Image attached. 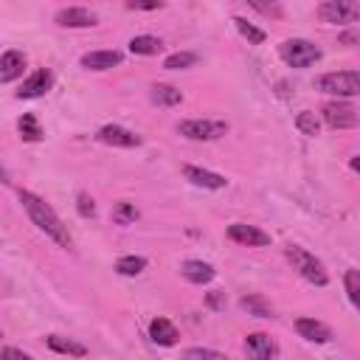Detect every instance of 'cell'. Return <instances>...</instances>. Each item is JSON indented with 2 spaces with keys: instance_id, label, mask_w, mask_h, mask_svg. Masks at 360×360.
Here are the masks:
<instances>
[{
  "instance_id": "1",
  "label": "cell",
  "mask_w": 360,
  "mask_h": 360,
  "mask_svg": "<svg viewBox=\"0 0 360 360\" xmlns=\"http://www.w3.org/2000/svg\"><path fill=\"white\" fill-rule=\"evenodd\" d=\"M17 197H20L22 211L28 214V219L37 225V231H42V233H45L53 245H59V248H70V245H73V239H70V233H68V225L59 219V214H56L39 194H34V191H28V188H20Z\"/></svg>"
},
{
  "instance_id": "2",
  "label": "cell",
  "mask_w": 360,
  "mask_h": 360,
  "mask_svg": "<svg viewBox=\"0 0 360 360\" xmlns=\"http://www.w3.org/2000/svg\"><path fill=\"white\" fill-rule=\"evenodd\" d=\"M284 259L292 264V270H295L304 281H309V284H315V287H326V284H329V273H326L323 262H321L315 253H309L307 248H301V245H287V248H284Z\"/></svg>"
},
{
  "instance_id": "3",
  "label": "cell",
  "mask_w": 360,
  "mask_h": 360,
  "mask_svg": "<svg viewBox=\"0 0 360 360\" xmlns=\"http://www.w3.org/2000/svg\"><path fill=\"white\" fill-rule=\"evenodd\" d=\"M315 90L332 98L360 96V70H329L315 79Z\"/></svg>"
},
{
  "instance_id": "4",
  "label": "cell",
  "mask_w": 360,
  "mask_h": 360,
  "mask_svg": "<svg viewBox=\"0 0 360 360\" xmlns=\"http://www.w3.org/2000/svg\"><path fill=\"white\" fill-rule=\"evenodd\" d=\"M315 17L323 25H354L360 22V0H323L315 8Z\"/></svg>"
},
{
  "instance_id": "5",
  "label": "cell",
  "mask_w": 360,
  "mask_h": 360,
  "mask_svg": "<svg viewBox=\"0 0 360 360\" xmlns=\"http://www.w3.org/2000/svg\"><path fill=\"white\" fill-rule=\"evenodd\" d=\"M278 56H281V62L287 68L301 70V68H309V65H315L321 59V48L315 42H309V39L295 37V39H284L278 45Z\"/></svg>"
},
{
  "instance_id": "6",
  "label": "cell",
  "mask_w": 360,
  "mask_h": 360,
  "mask_svg": "<svg viewBox=\"0 0 360 360\" xmlns=\"http://www.w3.org/2000/svg\"><path fill=\"white\" fill-rule=\"evenodd\" d=\"M225 132H228V124L217 118H186L177 124V135H183L186 141H200V143L219 141Z\"/></svg>"
},
{
  "instance_id": "7",
  "label": "cell",
  "mask_w": 360,
  "mask_h": 360,
  "mask_svg": "<svg viewBox=\"0 0 360 360\" xmlns=\"http://www.w3.org/2000/svg\"><path fill=\"white\" fill-rule=\"evenodd\" d=\"M321 121L329 129H354L360 124V112L346 98H329L321 107Z\"/></svg>"
},
{
  "instance_id": "8",
  "label": "cell",
  "mask_w": 360,
  "mask_h": 360,
  "mask_svg": "<svg viewBox=\"0 0 360 360\" xmlns=\"http://www.w3.org/2000/svg\"><path fill=\"white\" fill-rule=\"evenodd\" d=\"M228 239L236 245H248V248H267L270 245V233L262 231L259 225H248V222H231L228 225Z\"/></svg>"
},
{
  "instance_id": "9",
  "label": "cell",
  "mask_w": 360,
  "mask_h": 360,
  "mask_svg": "<svg viewBox=\"0 0 360 360\" xmlns=\"http://www.w3.org/2000/svg\"><path fill=\"white\" fill-rule=\"evenodd\" d=\"M242 349H245V354L253 357V360H273V357L281 354L278 343H276L267 332H250V335H245Z\"/></svg>"
},
{
  "instance_id": "10",
  "label": "cell",
  "mask_w": 360,
  "mask_h": 360,
  "mask_svg": "<svg viewBox=\"0 0 360 360\" xmlns=\"http://www.w3.org/2000/svg\"><path fill=\"white\" fill-rule=\"evenodd\" d=\"M96 138L107 146H118V149H132V146H141V135H135L132 129L121 127V124H104Z\"/></svg>"
},
{
  "instance_id": "11",
  "label": "cell",
  "mask_w": 360,
  "mask_h": 360,
  "mask_svg": "<svg viewBox=\"0 0 360 360\" xmlns=\"http://www.w3.org/2000/svg\"><path fill=\"white\" fill-rule=\"evenodd\" d=\"M53 22L62 28H93L98 22V17H96V11H90L84 6H68V8L56 11Z\"/></svg>"
},
{
  "instance_id": "12",
  "label": "cell",
  "mask_w": 360,
  "mask_h": 360,
  "mask_svg": "<svg viewBox=\"0 0 360 360\" xmlns=\"http://www.w3.org/2000/svg\"><path fill=\"white\" fill-rule=\"evenodd\" d=\"M51 84H53V73L48 70V68H39V70H34L22 84H20V90L14 93L17 98H39V96H45L48 90H51Z\"/></svg>"
},
{
  "instance_id": "13",
  "label": "cell",
  "mask_w": 360,
  "mask_h": 360,
  "mask_svg": "<svg viewBox=\"0 0 360 360\" xmlns=\"http://www.w3.org/2000/svg\"><path fill=\"white\" fill-rule=\"evenodd\" d=\"M183 177L191 183V186H197V188H208V191H219V188H225L228 186V180L222 177V174H217V172H211V169H202V166H183Z\"/></svg>"
},
{
  "instance_id": "14",
  "label": "cell",
  "mask_w": 360,
  "mask_h": 360,
  "mask_svg": "<svg viewBox=\"0 0 360 360\" xmlns=\"http://www.w3.org/2000/svg\"><path fill=\"white\" fill-rule=\"evenodd\" d=\"M79 62H82L84 70H112V68H118L124 62V53L112 51V48H107V51H87Z\"/></svg>"
},
{
  "instance_id": "15",
  "label": "cell",
  "mask_w": 360,
  "mask_h": 360,
  "mask_svg": "<svg viewBox=\"0 0 360 360\" xmlns=\"http://www.w3.org/2000/svg\"><path fill=\"white\" fill-rule=\"evenodd\" d=\"M295 332H298V338H304L309 343H329L332 340V329L318 318H298Z\"/></svg>"
},
{
  "instance_id": "16",
  "label": "cell",
  "mask_w": 360,
  "mask_h": 360,
  "mask_svg": "<svg viewBox=\"0 0 360 360\" xmlns=\"http://www.w3.org/2000/svg\"><path fill=\"white\" fill-rule=\"evenodd\" d=\"M180 276H183L188 284H208V281H214L217 270H214V264H208V262H202V259H186V262L180 264Z\"/></svg>"
},
{
  "instance_id": "17",
  "label": "cell",
  "mask_w": 360,
  "mask_h": 360,
  "mask_svg": "<svg viewBox=\"0 0 360 360\" xmlns=\"http://www.w3.org/2000/svg\"><path fill=\"white\" fill-rule=\"evenodd\" d=\"M22 70H25V53L22 51H6L3 56H0V82L3 84H11V82H17L20 76H22Z\"/></svg>"
},
{
  "instance_id": "18",
  "label": "cell",
  "mask_w": 360,
  "mask_h": 360,
  "mask_svg": "<svg viewBox=\"0 0 360 360\" xmlns=\"http://www.w3.org/2000/svg\"><path fill=\"white\" fill-rule=\"evenodd\" d=\"M149 338H152V343H158V346H174L177 343V338H180V332H177V326L169 321V318H152L149 321Z\"/></svg>"
},
{
  "instance_id": "19",
  "label": "cell",
  "mask_w": 360,
  "mask_h": 360,
  "mask_svg": "<svg viewBox=\"0 0 360 360\" xmlns=\"http://www.w3.org/2000/svg\"><path fill=\"white\" fill-rule=\"evenodd\" d=\"M45 343H48V349H51V352H56V354H68V357H87V354H90V349H87L84 343L73 340V338L48 335V338H45Z\"/></svg>"
},
{
  "instance_id": "20",
  "label": "cell",
  "mask_w": 360,
  "mask_h": 360,
  "mask_svg": "<svg viewBox=\"0 0 360 360\" xmlns=\"http://www.w3.org/2000/svg\"><path fill=\"white\" fill-rule=\"evenodd\" d=\"M239 307L253 318H273V304L262 292H248L239 298Z\"/></svg>"
},
{
  "instance_id": "21",
  "label": "cell",
  "mask_w": 360,
  "mask_h": 360,
  "mask_svg": "<svg viewBox=\"0 0 360 360\" xmlns=\"http://www.w3.org/2000/svg\"><path fill=\"white\" fill-rule=\"evenodd\" d=\"M149 98L158 107H177V104H183V93L177 87H172V84H152L149 87Z\"/></svg>"
},
{
  "instance_id": "22",
  "label": "cell",
  "mask_w": 360,
  "mask_h": 360,
  "mask_svg": "<svg viewBox=\"0 0 360 360\" xmlns=\"http://www.w3.org/2000/svg\"><path fill=\"white\" fill-rule=\"evenodd\" d=\"M160 48H163L160 37H152V34H138V37L129 39V51L135 56H155Z\"/></svg>"
},
{
  "instance_id": "23",
  "label": "cell",
  "mask_w": 360,
  "mask_h": 360,
  "mask_svg": "<svg viewBox=\"0 0 360 360\" xmlns=\"http://www.w3.org/2000/svg\"><path fill=\"white\" fill-rule=\"evenodd\" d=\"M146 259L143 256H135V253H129V256H121L118 262H115V273L118 276H127V278H132V276H141L143 270H146Z\"/></svg>"
},
{
  "instance_id": "24",
  "label": "cell",
  "mask_w": 360,
  "mask_h": 360,
  "mask_svg": "<svg viewBox=\"0 0 360 360\" xmlns=\"http://www.w3.org/2000/svg\"><path fill=\"white\" fill-rule=\"evenodd\" d=\"M17 129H20V138L28 141V143H34V141L42 138V127H39V121H37L34 112H22V118L17 121Z\"/></svg>"
},
{
  "instance_id": "25",
  "label": "cell",
  "mask_w": 360,
  "mask_h": 360,
  "mask_svg": "<svg viewBox=\"0 0 360 360\" xmlns=\"http://www.w3.org/2000/svg\"><path fill=\"white\" fill-rule=\"evenodd\" d=\"M233 25H236L239 37H242V39H248V45H262V42L267 39V34H264L262 28H256L253 22H248L245 17H233Z\"/></svg>"
},
{
  "instance_id": "26",
  "label": "cell",
  "mask_w": 360,
  "mask_h": 360,
  "mask_svg": "<svg viewBox=\"0 0 360 360\" xmlns=\"http://www.w3.org/2000/svg\"><path fill=\"white\" fill-rule=\"evenodd\" d=\"M295 129H298L301 135H307V138H315V135L321 132V118H318L312 110H301V112L295 115Z\"/></svg>"
},
{
  "instance_id": "27",
  "label": "cell",
  "mask_w": 360,
  "mask_h": 360,
  "mask_svg": "<svg viewBox=\"0 0 360 360\" xmlns=\"http://www.w3.org/2000/svg\"><path fill=\"white\" fill-rule=\"evenodd\" d=\"M256 14L267 17V20H284V8L278 0H245Z\"/></svg>"
},
{
  "instance_id": "28",
  "label": "cell",
  "mask_w": 360,
  "mask_h": 360,
  "mask_svg": "<svg viewBox=\"0 0 360 360\" xmlns=\"http://www.w3.org/2000/svg\"><path fill=\"white\" fill-rule=\"evenodd\" d=\"M343 290H346L349 301L354 304V309L360 312V270L349 267V270L343 273Z\"/></svg>"
},
{
  "instance_id": "29",
  "label": "cell",
  "mask_w": 360,
  "mask_h": 360,
  "mask_svg": "<svg viewBox=\"0 0 360 360\" xmlns=\"http://www.w3.org/2000/svg\"><path fill=\"white\" fill-rule=\"evenodd\" d=\"M135 219H138V208H135V202L121 200V202L112 205V222H115V225H132Z\"/></svg>"
},
{
  "instance_id": "30",
  "label": "cell",
  "mask_w": 360,
  "mask_h": 360,
  "mask_svg": "<svg viewBox=\"0 0 360 360\" xmlns=\"http://www.w3.org/2000/svg\"><path fill=\"white\" fill-rule=\"evenodd\" d=\"M197 62V53H191V51H174V53H169L166 59H163V68L166 70H186V68H191Z\"/></svg>"
},
{
  "instance_id": "31",
  "label": "cell",
  "mask_w": 360,
  "mask_h": 360,
  "mask_svg": "<svg viewBox=\"0 0 360 360\" xmlns=\"http://www.w3.org/2000/svg\"><path fill=\"white\" fill-rule=\"evenodd\" d=\"M76 211H79V217L93 219V217H96V202H93V197L84 194V191H79V194H76Z\"/></svg>"
},
{
  "instance_id": "32",
  "label": "cell",
  "mask_w": 360,
  "mask_h": 360,
  "mask_svg": "<svg viewBox=\"0 0 360 360\" xmlns=\"http://www.w3.org/2000/svg\"><path fill=\"white\" fill-rule=\"evenodd\" d=\"M183 357H188V360H191V357H200V360H202V357H208V360H225L222 352H217V349H202V346H191V349H186Z\"/></svg>"
},
{
  "instance_id": "33",
  "label": "cell",
  "mask_w": 360,
  "mask_h": 360,
  "mask_svg": "<svg viewBox=\"0 0 360 360\" xmlns=\"http://www.w3.org/2000/svg\"><path fill=\"white\" fill-rule=\"evenodd\" d=\"M163 6H166V0H127V8H132V11H158Z\"/></svg>"
},
{
  "instance_id": "34",
  "label": "cell",
  "mask_w": 360,
  "mask_h": 360,
  "mask_svg": "<svg viewBox=\"0 0 360 360\" xmlns=\"http://www.w3.org/2000/svg\"><path fill=\"white\" fill-rule=\"evenodd\" d=\"M205 304L211 307V309H225L228 307V298H225V292H219V290H214V292H208V298H205Z\"/></svg>"
},
{
  "instance_id": "35",
  "label": "cell",
  "mask_w": 360,
  "mask_h": 360,
  "mask_svg": "<svg viewBox=\"0 0 360 360\" xmlns=\"http://www.w3.org/2000/svg\"><path fill=\"white\" fill-rule=\"evenodd\" d=\"M338 42L346 45V48H354V45H360V31H343L338 37Z\"/></svg>"
},
{
  "instance_id": "36",
  "label": "cell",
  "mask_w": 360,
  "mask_h": 360,
  "mask_svg": "<svg viewBox=\"0 0 360 360\" xmlns=\"http://www.w3.org/2000/svg\"><path fill=\"white\" fill-rule=\"evenodd\" d=\"M3 354H6V357H20V360H31V354H25V352H20V349H11V346H6V349H3Z\"/></svg>"
},
{
  "instance_id": "37",
  "label": "cell",
  "mask_w": 360,
  "mask_h": 360,
  "mask_svg": "<svg viewBox=\"0 0 360 360\" xmlns=\"http://www.w3.org/2000/svg\"><path fill=\"white\" fill-rule=\"evenodd\" d=\"M349 166H352V172H357V174H360V155H354V158L349 160Z\"/></svg>"
}]
</instances>
